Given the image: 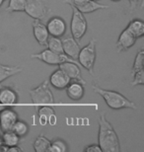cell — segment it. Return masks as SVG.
I'll list each match as a JSON object with an SVG mask.
<instances>
[{
  "mask_svg": "<svg viewBox=\"0 0 144 152\" xmlns=\"http://www.w3.org/2000/svg\"><path fill=\"white\" fill-rule=\"evenodd\" d=\"M65 4L69 5L70 8L72 9V18H71V23H70V30H71L72 37L77 42H79L84 37L88 30L87 20L85 18L84 14L79 11L77 8H75L72 4H70L68 2H66Z\"/></svg>",
  "mask_w": 144,
  "mask_h": 152,
  "instance_id": "3",
  "label": "cell"
},
{
  "mask_svg": "<svg viewBox=\"0 0 144 152\" xmlns=\"http://www.w3.org/2000/svg\"><path fill=\"white\" fill-rule=\"evenodd\" d=\"M67 150L66 143L61 139H56V140L51 141L50 145L48 147L50 152H65Z\"/></svg>",
  "mask_w": 144,
  "mask_h": 152,
  "instance_id": "27",
  "label": "cell"
},
{
  "mask_svg": "<svg viewBox=\"0 0 144 152\" xmlns=\"http://www.w3.org/2000/svg\"><path fill=\"white\" fill-rule=\"evenodd\" d=\"M3 2H4V0H0V7H1V6H2Z\"/></svg>",
  "mask_w": 144,
  "mask_h": 152,
  "instance_id": "33",
  "label": "cell"
},
{
  "mask_svg": "<svg viewBox=\"0 0 144 152\" xmlns=\"http://www.w3.org/2000/svg\"><path fill=\"white\" fill-rule=\"evenodd\" d=\"M129 2V7H130V11L132 12L134 9L136 8L138 2H141V7H143V0H127Z\"/></svg>",
  "mask_w": 144,
  "mask_h": 152,
  "instance_id": "29",
  "label": "cell"
},
{
  "mask_svg": "<svg viewBox=\"0 0 144 152\" xmlns=\"http://www.w3.org/2000/svg\"><path fill=\"white\" fill-rule=\"evenodd\" d=\"M50 142L51 141L45 137V134H39V136H37L33 143L34 149L36 152H47L50 145Z\"/></svg>",
  "mask_w": 144,
  "mask_h": 152,
  "instance_id": "21",
  "label": "cell"
},
{
  "mask_svg": "<svg viewBox=\"0 0 144 152\" xmlns=\"http://www.w3.org/2000/svg\"><path fill=\"white\" fill-rule=\"evenodd\" d=\"M45 26H47L48 34L53 37L61 38L66 33V22L61 17H53L48 20Z\"/></svg>",
  "mask_w": 144,
  "mask_h": 152,
  "instance_id": "11",
  "label": "cell"
},
{
  "mask_svg": "<svg viewBox=\"0 0 144 152\" xmlns=\"http://www.w3.org/2000/svg\"><path fill=\"white\" fill-rule=\"evenodd\" d=\"M92 88H93V91L95 93L99 94L104 99L108 107L113 109V110H121V109L136 110L137 109L135 103L126 98L124 95H122L121 93L118 92V91L104 89V88H101L96 84H94Z\"/></svg>",
  "mask_w": 144,
  "mask_h": 152,
  "instance_id": "2",
  "label": "cell"
},
{
  "mask_svg": "<svg viewBox=\"0 0 144 152\" xmlns=\"http://www.w3.org/2000/svg\"><path fill=\"white\" fill-rule=\"evenodd\" d=\"M97 51H96V39H92L89 44L84 48H80L78 54V62L83 67L89 71L92 76H94V65L96 61Z\"/></svg>",
  "mask_w": 144,
  "mask_h": 152,
  "instance_id": "4",
  "label": "cell"
},
{
  "mask_svg": "<svg viewBox=\"0 0 144 152\" xmlns=\"http://www.w3.org/2000/svg\"><path fill=\"white\" fill-rule=\"evenodd\" d=\"M65 90L67 97L72 101H79L83 98L85 94L84 84H82L81 82L77 80H74L73 82L70 81V83L66 86Z\"/></svg>",
  "mask_w": 144,
  "mask_h": 152,
  "instance_id": "17",
  "label": "cell"
},
{
  "mask_svg": "<svg viewBox=\"0 0 144 152\" xmlns=\"http://www.w3.org/2000/svg\"><path fill=\"white\" fill-rule=\"evenodd\" d=\"M70 81H71V79L68 77V75L61 70L60 68H57L50 76L48 83L53 88H56V90H64L67 85L70 83Z\"/></svg>",
  "mask_w": 144,
  "mask_h": 152,
  "instance_id": "15",
  "label": "cell"
},
{
  "mask_svg": "<svg viewBox=\"0 0 144 152\" xmlns=\"http://www.w3.org/2000/svg\"><path fill=\"white\" fill-rule=\"evenodd\" d=\"M22 71L20 66H10L0 64V83Z\"/></svg>",
  "mask_w": 144,
  "mask_h": 152,
  "instance_id": "20",
  "label": "cell"
},
{
  "mask_svg": "<svg viewBox=\"0 0 144 152\" xmlns=\"http://www.w3.org/2000/svg\"><path fill=\"white\" fill-rule=\"evenodd\" d=\"M39 121L42 126H45L48 124V118L56 112L50 106H42L39 109Z\"/></svg>",
  "mask_w": 144,
  "mask_h": 152,
  "instance_id": "23",
  "label": "cell"
},
{
  "mask_svg": "<svg viewBox=\"0 0 144 152\" xmlns=\"http://www.w3.org/2000/svg\"><path fill=\"white\" fill-rule=\"evenodd\" d=\"M12 130H13L19 137H23V136H25L27 133L29 132V126L26 121L17 120L16 123L14 124L13 127H12Z\"/></svg>",
  "mask_w": 144,
  "mask_h": 152,
  "instance_id": "26",
  "label": "cell"
},
{
  "mask_svg": "<svg viewBox=\"0 0 144 152\" xmlns=\"http://www.w3.org/2000/svg\"><path fill=\"white\" fill-rule=\"evenodd\" d=\"M4 108H6V106H5V105H2L1 103H0V111L3 110V109H4Z\"/></svg>",
  "mask_w": 144,
  "mask_h": 152,
  "instance_id": "32",
  "label": "cell"
},
{
  "mask_svg": "<svg viewBox=\"0 0 144 152\" xmlns=\"http://www.w3.org/2000/svg\"><path fill=\"white\" fill-rule=\"evenodd\" d=\"M1 145H2V138H1V136H0V147H1Z\"/></svg>",
  "mask_w": 144,
  "mask_h": 152,
  "instance_id": "34",
  "label": "cell"
},
{
  "mask_svg": "<svg viewBox=\"0 0 144 152\" xmlns=\"http://www.w3.org/2000/svg\"><path fill=\"white\" fill-rule=\"evenodd\" d=\"M136 38L131 33L129 30L125 28L124 31L121 33L119 37L116 41V50L118 53H122V51H126L132 48L136 42Z\"/></svg>",
  "mask_w": 144,
  "mask_h": 152,
  "instance_id": "13",
  "label": "cell"
},
{
  "mask_svg": "<svg viewBox=\"0 0 144 152\" xmlns=\"http://www.w3.org/2000/svg\"><path fill=\"white\" fill-rule=\"evenodd\" d=\"M1 138H2V143L8 147L18 145V143H19V141H20V137L13 132V130L3 132Z\"/></svg>",
  "mask_w": 144,
  "mask_h": 152,
  "instance_id": "22",
  "label": "cell"
},
{
  "mask_svg": "<svg viewBox=\"0 0 144 152\" xmlns=\"http://www.w3.org/2000/svg\"><path fill=\"white\" fill-rule=\"evenodd\" d=\"M8 152H21V151H23V149L21 147H19L18 145H14V146H10V147H8V149H7Z\"/></svg>",
  "mask_w": 144,
  "mask_h": 152,
  "instance_id": "31",
  "label": "cell"
},
{
  "mask_svg": "<svg viewBox=\"0 0 144 152\" xmlns=\"http://www.w3.org/2000/svg\"><path fill=\"white\" fill-rule=\"evenodd\" d=\"M66 2L72 4L83 14L92 13L98 10H104V9L109 8V5L101 4L96 0H64V3Z\"/></svg>",
  "mask_w": 144,
  "mask_h": 152,
  "instance_id": "9",
  "label": "cell"
},
{
  "mask_svg": "<svg viewBox=\"0 0 144 152\" xmlns=\"http://www.w3.org/2000/svg\"><path fill=\"white\" fill-rule=\"evenodd\" d=\"M96 1H98V0H96Z\"/></svg>",
  "mask_w": 144,
  "mask_h": 152,
  "instance_id": "36",
  "label": "cell"
},
{
  "mask_svg": "<svg viewBox=\"0 0 144 152\" xmlns=\"http://www.w3.org/2000/svg\"><path fill=\"white\" fill-rule=\"evenodd\" d=\"M26 7V0H9L8 6L5 10L8 13L12 12H24Z\"/></svg>",
  "mask_w": 144,
  "mask_h": 152,
  "instance_id": "25",
  "label": "cell"
},
{
  "mask_svg": "<svg viewBox=\"0 0 144 152\" xmlns=\"http://www.w3.org/2000/svg\"><path fill=\"white\" fill-rule=\"evenodd\" d=\"M32 103L35 105H50L54 103V96L48 80H45L38 87L29 91Z\"/></svg>",
  "mask_w": 144,
  "mask_h": 152,
  "instance_id": "5",
  "label": "cell"
},
{
  "mask_svg": "<svg viewBox=\"0 0 144 152\" xmlns=\"http://www.w3.org/2000/svg\"><path fill=\"white\" fill-rule=\"evenodd\" d=\"M4 1H5V0H4Z\"/></svg>",
  "mask_w": 144,
  "mask_h": 152,
  "instance_id": "37",
  "label": "cell"
},
{
  "mask_svg": "<svg viewBox=\"0 0 144 152\" xmlns=\"http://www.w3.org/2000/svg\"><path fill=\"white\" fill-rule=\"evenodd\" d=\"M32 26H33V34L36 41L39 42V45L45 47L48 42V39L50 37L47 26L45 25L42 20L39 19H34Z\"/></svg>",
  "mask_w": 144,
  "mask_h": 152,
  "instance_id": "14",
  "label": "cell"
},
{
  "mask_svg": "<svg viewBox=\"0 0 144 152\" xmlns=\"http://www.w3.org/2000/svg\"><path fill=\"white\" fill-rule=\"evenodd\" d=\"M19 101V94L14 88L4 86L0 88V103L2 105H14Z\"/></svg>",
  "mask_w": 144,
  "mask_h": 152,
  "instance_id": "18",
  "label": "cell"
},
{
  "mask_svg": "<svg viewBox=\"0 0 144 152\" xmlns=\"http://www.w3.org/2000/svg\"><path fill=\"white\" fill-rule=\"evenodd\" d=\"M31 57L39 59V60H41L42 62H45L50 65H58V64H61V63L67 62V61L79 63L78 61H76V59H73L71 57L67 56L65 53H54V51L50 50L48 48V50H42V53L32 54Z\"/></svg>",
  "mask_w": 144,
  "mask_h": 152,
  "instance_id": "6",
  "label": "cell"
},
{
  "mask_svg": "<svg viewBox=\"0 0 144 152\" xmlns=\"http://www.w3.org/2000/svg\"><path fill=\"white\" fill-rule=\"evenodd\" d=\"M111 1H114V2H118V1H119V0H111Z\"/></svg>",
  "mask_w": 144,
  "mask_h": 152,
  "instance_id": "35",
  "label": "cell"
},
{
  "mask_svg": "<svg viewBox=\"0 0 144 152\" xmlns=\"http://www.w3.org/2000/svg\"><path fill=\"white\" fill-rule=\"evenodd\" d=\"M62 42V48L63 53L67 56L71 57L73 59H76L78 57L79 51H80V45L78 42L73 37H66L61 39Z\"/></svg>",
  "mask_w": 144,
  "mask_h": 152,
  "instance_id": "16",
  "label": "cell"
},
{
  "mask_svg": "<svg viewBox=\"0 0 144 152\" xmlns=\"http://www.w3.org/2000/svg\"><path fill=\"white\" fill-rule=\"evenodd\" d=\"M126 29L134 35L136 39L142 38L144 36V22L140 19H133L127 24Z\"/></svg>",
  "mask_w": 144,
  "mask_h": 152,
  "instance_id": "19",
  "label": "cell"
},
{
  "mask_svg": "<svg viewBox=\"0 0 144 152\" xmlns=\"http://www.w3.org/2000/svg\"><path fill=\"white\" fill-rule=\"evenodd\" d=\"M58 68H60L61 70L65 72L71 80H77L81 82L82 84H86V81L82 76V71L80 69V66H79V63L69 61L63 62L61 64H58Z\"/></svg>",
  "mask_w": 144,
  "mask_h": 152,
  "instance_id": "12",
  "label": "cell"
},
{
  "mask_svg": "<svg viewBox=\"0 0 144 152\" xmlns=\"http://www.w3.org/2000/svg\"><path fill=\"white\" fill-rule=\"evenodd\" d=\"M85 152H103L99 144H90L84 148Z\"/></svg>",
  "mask_w": 144,
  "mask_h": 152,
  "instance_id": "28",
  "label": "cell"
},
{
  "mask_svg": "<svg viewBox=\"0 0 144 152\" xmlns=\"http://www.w3.org/2000/svg\"><path fill=\"white\" fill-rule=\"evenodd\" d=\"M56 123H57V117L56 113H54L48 118V124H51V126H54V124H56Z\"/></svg>",
  "mask_w": 144,
  "mask_h": 152,
  "instance_id": "30",
  "label": "cell"
},
{
  "mask_svg": "<svg viewBox=\"0 0 144 152\" xmlns=\"http://www.w3.org/2000/svg\"><path fill=\"white\" fill-rule=\"evenodd\" d=\"M47 47L48 48V50L57 53H63V48H62V42H61L60 38L56 37H48V42H47Z\"/></svg>",
  "mask_w": 144,
  "mask_h": 152,
  "instance_id": "24",
  "label": "cell"
},
{
  "mask_svg": "<svg viewBox=\"0 0 144 152\" xmlns=\"http://www.w3.org/2000/svg\"><path fill=\"white\" fill-rule=\"evenodd\" d=\"M48 1V0H26V7L24 12H26L33 19L42 20L50 11Z\"/></svg>",
  "mask_w": 144,
  "mask_h": 152,
  "instance_id": "7",
  "label": "cell"
},
{
  "mask_svg": "<svg viewBox=\"0 0 144 152\" xmlns=\"http://www.w3.org/2000/svg\"><path fill=\"white\" fill-rule=\"evenodd\" d=\"M99 144L104 152H119L121 142L118 133L113 124L107 120L105 115H101L99 118Z\"/></svg>",
  "mask_w": 144,
  "mask_h": 152,
  "instance_id": "1",
  "label": "cell"
},
{
  "mask_svg": "<svg viewBox=\"0 0 144 152\" xmlns=\"http://www.w3.org/2000/svg\"><path fill=\"white\" fill-rule=\"evenodd\" d=\"M131 85H144V50L141 48L136 53L131 69Z\"/></svg>",
  "mask_w": 144,
  "mask_h": 152,
  "instance_id": "8",
  "label": "cell"
},
{
  "mask_svg": "<svg viewBox=\"0 0 144 152\" xmlns=\"http://www.w3.org/2000/svg\"><path fill=\"white\" fill-rule=\"evenodd\" d=\"M17 120H19V117L16 111L12 108H4L0 111V129L2 132L12 130Z\"/></svg>",
  "mask_w": 144,
  "mask_h": 152,
  "instance_id": "10",
  "label": "cell"
}]
</instances>
